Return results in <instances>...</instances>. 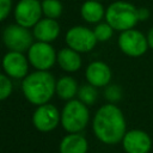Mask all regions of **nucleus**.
Listing matches in <instances>:
<instances>
[{
  "label": "nucleus",
  "mask_w": 153,
  "mask_h": 153,
  "mask_svg": "<svg viewBox=\"0 0 153 153\" xmlns=\"http://www.w3.org/2000/svg\"><path fill=\"white\" fill-rule=\"evenodd\" d=\"M92 129L97 139L106 145L122 141L126 134V120L122 111L109 103L100 106L92 121Z\"/></svg>",
  "instance_id": "obj_1"
},
{
  "label": "nucleus",
  "mask_w": 153,
  "mask_h": 153,
  "mask_svg": "<svg viewBox=\"0 0 153 153\" xmlns=\"http://www.w3.org/2000/svg\"><path fill=\"white\" fill-rule=\"evenodd\" d=\"M56 80L48 71H37L29 73L22 81V91L26 100L33 105L49 103L55 93Z\"/></svg>",
  "instance_id": "obj_2"
},
{
  "label": "nucleus",
  "mask_w": 153,
  "mask_h": 153,
  "mask_svg": "<svg viewBox=\"0 0 153 153\" xmlns=\"http://www.w3.org/2000/svg\"><path fill=\"white\" fill-rule=\"evenodd\" d=\"M105 19L114 30L126 31L133 29L137 20V8L127 1H115L105 11Z\"/></svg>",
  "instance_id": "obj_3"
},
{
  "label": "nucleus",
  "mask_w": 153,
  "mask_h": 153,
  "mask_svg": "<svg viewBox=\"0 0 153 153\" xmlns=\"http://www.w3.org/2000/svg\"><path fill=\"white\" fill-rule=\"evenodd\" d=\"M90 120V114L86 104L81 100H67L61 111V126L68 133L82 131Z\"/></svg>",
  "instance_id": "obj_4"
},
{
  "label": "nucleus",
  "mask_w": 153,
  "mask_h": 153,
  "mask_svg": "<svg viewBox=\"0 0 153 153\" xmlns=\"http://www.w3.org/2000/svg\"><path fill=\"white\" fill-rule=\"evenodd\" d=\"M2 42L11 51L24 53L30 49L33 43V33L19 24H11L2 31Z\"/></svg>",
  "instance_id": "obj_5"
},
{
  "label": "nucleus",
  "mask_w": 153,
  "mask_h": 153,
  "mask_svg": "<svg viewBox=\"0 0 153 153\" xmlns=\"http://www.w3.org/2000/svg\"><path fill=\"white\" fill-rule=\"evenodd\" d=\"M27 60L37 71H48L56 62L57 54L50 43L37 41L27 50Z\"/></svg>",
  "instance_id": "obj_6"
},
{
  "label": "nucleus",
  "mask_w": 153,
  "mask_h": 153,
  "mask_svg": "<svg viewBox=\"0 0 153 153\" xmlns=\"http://www.w3.org/2000/svg\"><path fill=\"white\" fill-rule=\"evenodd\" d=\"M42 14V4L38 0H19L14 7L16 23L27 29L33 27Z\"/></svg>",
  "instance_id": "obj_7"
},
{
  "label": "nucleus",
  "mask_w": 153,
  "mask_h": 153,
  "mask_svg": "<svg viewBox=\"0 0 153 153\" xmlns=\"http://www.w3.org/2000/svg\"><path fill=\"white\" fill-rule=\"evenodd\" d=\"M118 45L126 55L137 57L146 53L148 48V41L142 32L134 29H129L122 31V33L120 35Z\"/></svg>",
  "instance_id": "obj_8"
},
{
  "label": "nucleus",
  "mask_w": 153,
  "mask_h": 153,
  "mask_svg": "<svg viewBox=\"0 0 153 153\" xmlns=\"http://www.w3.org/2000/svg\"><path fill=\"white\" fill-rule=\"evenodd\" d=\"M66 43L78 53L91 51L97 43L93 30L85 26H73L66 33Z\"/></svg>",
  "instance_id": "obj_9"
},
{
  "label": "nucleus",
  "mask_w": 153,
  "mask_h": 153,
  "mask_svg": "<svg viewBox=\"0 0 153 153\" xmlns=\"http://www.w3.org/2000/svg\"><path fill=\"white\" fill-rule=\"evenodd\" d=\"M32 123L39 131L48 133L54 130L59 123H61V114L55 105L45 103L38 105L32 115Z\"/></svg>",
  "instance_id": "obj_10"
},
{
  "label": "nucleus",
  "mask_w": 153,
  "mask_h": 153,
  "mask_svg": "<svg viewBox=\"0 0 153 153\" xmlns=\"http://www.w3.org/2000/svg\"><path fill=\"white\" fill-rule=\"evenodd\" d=\"M5 73L13 79H24L29 73V60L19 51H8L2 57Z\"/></svg>",
  "instance_id": "obj_11"
},
{
  "label": "nucleus",
  "mask_w": 153,
  "mask_h": 153,
  "mask_svg": "<svg viewBox=\"0 0 153 153\" xmlns=\"http://www.w3.org/2000/svg\"><path fill=\"white\" fill-rule=\"evenodd\" d=\"M122 145L127 153H148L152 142L147 133L140 129H133L124 134Z\"/></svg>",
  "instance_id": "obj_12"
},
{
  "label": "nucleus",
  "mask_w": 153,
  "mask_h": 153,
  "mask_svg": "<svg viewBox=\"0 0 153 153\" xmlns=\"http://www.w3.org/2000/svg\"><path fill=\"white\" fill-rule=\"evenodd\" d=\"M85 75L88 84L96 87H103L106 86L111 80V69L106 63L94 61L87 66Z\"/></svg>",
  "instance_id": "obj_13"
},
{
  "label": "nucleus",
  "mask_w": 153,
  "mask_h": 153,
  "mask_svg": "<svg viewBox=\"0 0 153 153\" xmlns=\"http://www.w3.org/2000/svg\"><path fill=\"white\" fill-rule=\"evenodd\" d=\"M32 33L37 41L50 43L57 38V36L60 33V26H59L56 19L45 17L44 19H41L33 26Z\"/></svg>",
  "instance_id": "obj_14"
},
{
  "label": "nucleus",
  "mask_w": 153,
  "mask_h": 153,
  "mask_svg": "<svg viewBox=\"0 0 153 153\" xmlns=\"http://www.w3.org/2000/svg\"><path fill=\"white\" fill-rule=\"evenodd\" d=\"M87 140L80 133H69L60 142V153H86Z\"/></svg>",
  "instance_id": "obj_15"
},
{
  "label": "nucleus",
  "mask_w": 153,
  "mask_h": 153,
  "mask_svg": "<svg viewBox=\"0 0 153 153\" xmlns=\"http://www.w3.org/2000/svg\"><path fill=\"white\" fill-rule=\"evenodd\" d=\"M57 63L66 72H76L81 67V57L78 51L67 47L57 53Z\"/></svg>",
  "instance_id": "obj_16"
},
{
  "label": "nucleus",
  "mask_w": 153,
  "mask_h": 153,
  "mask_svg": "<svg viewBox=\"0 0 153 153\" xmlns=\"http://www.w3.org/2000/svg\"><path fill=\"white\" fill-rule=\"evenodd\" d=\"M81 17L87 23H99L102 18L105 16L104 7L99 1L96 0H87L82 4L80 8Z\"/></svg>",
  "instance_id": "obj_17"
},
{
  "label": "nucleus",
  "mask_w": 153,
  "mask_h": 153,
  "mask_svg": "<svg viewBox=\"0 0 153 153\" xmlns=\"http://www.w3.org/2000/svg\"><path fill=\"white\" fill-rule=\"evenodd\" d=\"M78 84L74 78L66 75L60 78L56 81V88L55 93L63 100H71L74 98L75 94H78Z\"/></svg>",
  "instance_id": "obj_18"
},
{
  "label": "nucleus",
  "mask_w": 153,
  "mask_h": 153,
  "mask_svg": "<svg viewBox=\"0 0 153 153\" xmlns=\"http://www.w3.org/2000/svg\"><path fill=\"white\" fill-rule=\"evenodd\" d=\"M42 12L47 18L57 19L62 14V4L59 0H43Z\"/></svg>",
  "instance_id": "obj_19"
},
{
  "label": "nucleus",
  "mask_w": 153,
  "mask_h": 153,
  "mask_svg": "<svg viewBox=\"0 0 153 153\" xmlns=\"http://www.w3.org/2000/svg\"><path fill=\"white\" fill-rule=\"evenodd\" d=\"M78 97H79V100H81L86 105L93 104L96 102L97 97H98V92L96 90V86H93L91 84L82 85L78 90Z\"/></svg>",
  "instance_id": "obj_20"
},
{
  "label": "nucleus",
  "mask_w": 153,
  "mask_h": 153,
  "mask_svg": "<svg viewBox=\"0 0 153 153\" xmlns=\"http://www.w3.org/2000/svg\"><path fill=\"white\" fill-rule=\"evenodd\" d=\"M93 32H94V36H96L97 41L105 42V41L111 38V36L114 33V29L106 22L105 23H98L96 25V27L93 29Z\"/></svg>",
  "instance_id": "obj_21"
},
{
  "label": "nucleus",
  "mask_w": 153,
  "mask_h": 153,
  "mask_svg": "<svg viewBox=\"0 0 153 153\" xmlns=\"http://www.w3.org/2000/svg\"><path fill=\"white\" fill-rule=\"evenodd\" d=\"M13 85L10 76L6 74H0V100L8 98L12 93Z\"/></svg>",
  "instance_id": "obj_22"
},
{
  "label": "nucleus",
  "mask_w": 153,
  "mask_h": 153,
  "mask_svg": "<svg viewBox=\"0 0 153 153\" xmlns=\"http://www.w3.org/2000/svg\"><path fill=\"white\" fill-rule=\"evenodd\" d=\"M104 96L110 103H116L122 98V90L117 85H110L105 88Z\"/></svg>",
  "instance_id": "obj_23"
},
{
  "label": "nucleus",
  "mask_w": 153,
  "mask_h": 153,
  "mask_svg": "<svg viewBox=\"0 0 153 153\" xmlns=\"http://www.w3.org/2000/svg\"><path fill=\"white\" fill-rule=\"evenodd\" d=\"M12 10V0H0V22L5 20Z\"/></svg>",
  "instance_id": "obj_24"
},
{
  "label": "nucleus",
  "mask_w": 153,
  "mask_h": 153,
  "mask_svg": "<svg viewBox=\"0 0 153 153\" xmlns=\"http://www.w3.org/2000/svg\"><path fill=\"white\" fill-rule=\"evenodd\" d=\"M137 16H139V20H145L148 18L149 16V12L147 8H137Z\"/></svg>",
  "instance_id": "obj_25"
},
{
  "label": "nucleus",
  "mask_w": 153,
  "mask_h": 153,
  "mask_svg": "<svg viewBox=\"0 0 153 153\" xmlns=\"http://www.w3.org/2000/svg\"><path fill=\"white\" fill-rule=\"evenodd\" d=\"M147 41H148V45L151 48H153V27L149 30L148 32V36H147Z\"/></svg>",
  "instance_id": "obj_26"
},
{
  "label": "nucleus",
  "mask_w": 153,
  "mask_h": 153,
  "mask_svg": "<svg viewBox=\"0 0 153 153\" xmlns=\"http://www.w3.org/2000/svg\"><path fill=\"white\" fill-rule=\"evenodd\" d=\"M96 1H100V0H96Z\"/></svg>",
  "instance_id": "obj_27"
}]
</instances>
